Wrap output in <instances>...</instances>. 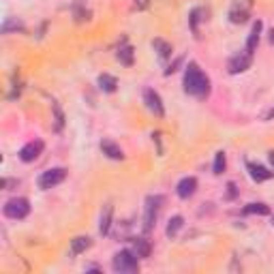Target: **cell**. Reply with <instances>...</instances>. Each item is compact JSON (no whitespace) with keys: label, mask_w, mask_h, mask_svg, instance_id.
I'll return each mask as SVG.
<instances>
[{"label":"cell","mask_w":274,"mask_h":274,"mask_svg":"<svg viewBox=\"0 0 274 274\" xmlns=\"http://www.w3.org/2000/svg\"><path fill=\"white\" fill-rule=\"evenodd\" d=\"M137 2H139V6H143V4H146V0H137Z\"/></svg>","instance_id":"cell-31"},{"label":"cell","mask_w":274,"mask_h":274,"mask_svg":"<svg viewBox=\"0 0 274 274\" xmlns=\"http://www.w3.org/2000/svg\"><path fill=\"white\" fill-rule=\"evenodd\" d=\"M251 62H253V54L244 49V51H240V54H236L233 58H229V62H227V71H229L231 75L244 73V71L251 67Z\"/></svg>","instance_id":"cell-6"},{"label":"cell","mask_w":274,"mask_h":274,"mask_svg":"<svg viewBox=\"0 0 274 274\" xmlns=\"http://www.w3.org/2000/svg\"><path fill=\"white\" fill-rule=\"evenodd\" d=\"M90 244H92V240L88 236H77L71 240V255H82V253H86L90 249Z\"/></svg>","instance_id":"cell-15"},{"label":"cell","mask_w":274,"mask_h":274,"mask_svg":"<svg viewBox=\"0 0 274 274\" xmlns=\"http://www.w3.org/2000/svg\"><path fill=\"white\" fill-rule=\"evenodd\" d=\"M163 204H165V197H163V195H148L146 197V212H143V231L146 233L152 231Z\"/></svg>","instance_id":"cell-2"},{"label":"cell","mask_w":274,"mask_h":274,"mask_svg":"<svg viewBox=\"0 0 274 274\" xmlns=\"http://www.w3.org/2000/svg\"><path fill=\"white\" fill-rule=\"evenodd\" d=\"M73 11H75L77 22H84V19H90V11H88V9H84V4H82V2H77V4L73 6Z\"/></svg>","instance_id":"cell-25"},{"label":"cell","mask_w":274,"mask_h":274,"mask_svg":"<svg viewBox=\"0 0 274 274\" xmlns=\"http://www.w3.org/2000/svg\"><path fill=\"white\" fill-rule=\"evenodd\" d=\"M270 43H272V45H274V28H272V30H270Z\"/></svg>","instance_id":"cell-30"},{"label":"cell","mask_w":274,"mask_h":274,"mask_svg":"<svg viewBox=\"0 0 274 274\" xmlns=\"http://www.w3.org/2000/svg\"><path fill=\"white\" fill-rule=\"evenodd\" d=\"M131 251L137 259H143V257H150V251H152V246L146 238H133L131 240Z\"/></svg>","instance_id":"cell-11"},{"label":"cell","mask_w":274,"mask_h":274,"mask_svg":"<svg viewBox=\"0 0 274 274\" xmlns=\"http://www.w3.org/2000/svg\"><path fill=\"white\" fill-rule=\"evenodd\" d=\"M112 214H114V208L112 206H103L101 210V217H99V233L101 236H107L109 229H112Z\"/></svg>","instance_id":"cell-12"},{"label":"cell","mask_w":274,"mask_h":274,"mask_svg":"<svg viewBox=\"0 0 274 274\" xmlns=\"http://www.w3.org/2000/svg\"><path fill=\"white\" fill-rule=\"evenodd\" d=\"M64 178H67V169L64 167H51V169H47V172H43L41 176H39L37 184H39L41 191H49V188L60 184Z\"/></svg>","instance_id":"cell-5"},{"label":"cell","mask_w":274,"mask_h":274,"mask_svg":"<svg viewBox=\"0 0 274 274\" xmlns=\"http://www.w3.org/2000/svg\"><path fill=\"white\" fill-rule=\"evenodd\" d=\"M43 148H45V146H43V141H41V139L28 141L22 150H19V159H22L24 163H32V161H37L39 156H41Z\"/></svg>","instance_id":"cell-8"},{"label":"cell","mask_w":274,"mask_h":274,"mask_svg":"<svg viewBox=\"0 0 274 274\" xmlns=\"http://www.w3.org/2000/svg\"><path fill=\"white\" fill-rule=\"evenodd\" d=\"M195 191H197V178H193V176H186L176 184V193L180 199H191Z\"/></svg>","instance_id":"cell-9"},{"label":"cell","mask_w":274,"mask_h":274,"mask_svg":"<svg viewBox=\"0 0 274 274\" xmlns=\"http://www.w3.org/2000/svg\"><path fill=\"white\" fill-rule=\"evenodd\" d=\"M152 47H154V51H156V56L161 58V60H169L172 58V45H169L167 41H163V39H154L152 41Z\"/></svg>","instance_id":"cell-17"},{"label":"cell","mask_w":274,"mask_h":274,"mask_svg":"<svg viewBox=\"0 0 274 274\" xmlns=\"http://www.w3.org/2000/svg\"><path fill=\"white\" fill-rule=\"evenodd\" d=\"M227 188H229V191H227V197L233 199V197H236V184H233V182H229V184H227Z\"/></svg>","instance_id":"cell-27"},{"label":"cell","mask_w":274,"mask_h":274,"mask_svg":"<svg viewBox=\"0 0 274 274\" xmlns=\"http://www.w3.org/2000/svg\"><path fill=\"white\" fill-rule=\"evenodd\" d=\"M225 165H227V161H225V152H217V156H214V165H212V172L221 176L225 172Z\"/></svg>","instance_id":"cell-23"},{"label":"cell","mask_w":274,"mask_h":274,"mask_svg":"<svg viewBox=\"0 0 274 274\" xmlns=\"http://www.w3.org/2000/svg\"><path fill=\"white\" fill-rule=\"evenodd\" d=\"M246 169H249V174H251V178L255 180V182H264V180H270L274 172H268L264 165H255V163H246Z\"/></svg>","instance_id":"cell-13"},{"label":"cell","mask_w":274,"mask_h":274,"mask_svg":"<svg viewBox=\"0 0 274 274\" xmlns=\"http://www.w3.org/2000/svg\"><path fill=\"white\" fill-rule=\"evenodd\" d=\"M270 118H274V107L270 109V112H268V114H266V116H264V120H270Z\"/></svg>","instance_id":"cell-28"},{"label":"cell","mask_w":274,"mask_h":274,"mask_svg":"<svg viewBox=\"0 0 274 274\" xmlns=\"http://www.w3.org/2000/svg\"><path fill=\"white\" fill-rule=\"evenodd\" d=\"M2 212H4L6 219L22 221V219H26L30 214V201L26 199V197H13V199H9L4 204Z\"/></svg>","instance_id":"cell-4"},{"label":"cell","mask_w":274,"mask_h":274,"mask_svg":"<svg viewBox=\"0 0 274 274\" xmlns=\"http://www.w3.org/2000/svg\"><path fill=\"white\" fill-rule=\"evenodd\" d=\"M116 58L120 60V64L131 67V64H133V49L129 47V45H122V47L118 49V54H116Z\"/></svg>","instance_id":"cell-20"},{"label":"cell","mask_w":274,"mask_h":274,"mask_svg":"<svg viewBox=\"0 0 274 274\" xmlns=\"http://www.w3.org/2000/svg\"><path fill=\"white\" fill-rule=\"evenodd\" d=\"M51 109H54V118H56V131H60L62 125H64V114L56 101H51Z\"/></svg>","instance_id":"cell-24"},{"label":"cell","mask_w":274,"mask_h":274,"mask_svg":"<svg viewBox=\"0 0 274 274\" xmlns=\"http://www.w3.org/2000/svg\"><path fill=\"white\" fill-rule=\"evenodd\" d=\"M272 225H274V217H272Z\"/></svg>","instance_id":"cell-32"},{"label":"cell","mask_w":274,"mask_h":274,"mask_svg":"<svg viewBox=\"0 0 274 274\" xmlns=\"http://www.w3.org/2000/svg\"><path fill=\"white\" fill-rule=\"evenodd\" d=\"M201 13H204V9H199V6H197V9H193V11H191V17H188V22H191V30H193V35H195V37L199 35V22L204 19V17H199Z\"/></svg>","instance_id":"cell-22"},{"label":"cell","mask_w":274,"mask_h":274,"mask_svg":"<svg viewBox=\"0 0 274 274\" xmlns=\"http://www.w3.org/2000/svg\"><path fill=\"white\" fill-rule=\"evenodd\" d=\"M143 103H146V107L156 116V118H163V116H165V107H163L161 94L156 92V90H152V88L143 90Z\"/></svg>","instance_id":"cell-7"},{"label":"cell","mask_w":274,"mask_h":274,"mask_svg":"<svg viewBox=\"0 0 274 274\" xmlns=\"http://www.w3.org/2000/svg\"><path fill=\"white\" fill-rule=\"evenodd\" d=\"M101 152L105 154L107 159H112V161H122V159H125L122 148L116 141H112V139H103L101 141Z\"/></svg>","instance_id":"cell-10"},{"label":"cell","mask_w":274,"mask_h":274,"mask_svg":"<svg viewBox=\"0 0 274 274\" xmlns=\"http://www.w3.org/2000/svg\"><path fill=\"white\" fill-rule=\"evenodd\" d=\"M262 28H264V24L257 19V22L253 24L251 32H249V39H246V51H251V54L257 49V43H259V35H262Z\"/></svg>","instance_id":"cell-14"},{"label":"cell","mask_w":274,"mask_h":274,"mask_svg":"<svg viewBox=\"0 0 274 274\" xmlns=\"http://www.w3.org/2000/svg\"><path fill=\"white\" fill-rule=\"evenodd\" d=\"M268 159H270V165H272V169H274V152L268 154Z\"/></svg>","instance_id":"cell-29"},{"label":"cell","mask_w":274,"mask_h":274,"mask_svg":"<svg viewBox=\"0 0 274 274\" xmlns=\"http://www.w3.org/2000/svg\"><path fill=\"white\" fill-rule=\"evenodd\" d=\"M184 92L197 99H208L210 96V77L199 69L197 62H188L184 71Z\"/></svg>","instance_id":"cell-1"},{"label":"cell","mask_w":274,"mask_h":274,"mask_svg":"<svg viewBox=\"0 0 274 274\" xmlns=\"http://www.w3.org/2000/svg\"><path fill=\"white\" fill-rule=\"evenodd\" d=\"M99 88L103 92H116V88H118V80H116L114 75L109 73H103L99 75Z\"/></svg>","instance_id":"cell-18"},{"label":"cell","mask_w":274,"mask_h":274,"mask_svg":"<svg viewBox=\"0 0 274 274\" xmlns=\"http://www.w3.org/2000/svg\"><path fill=\"white\" fill-rule=\"evenodd\" d=\"M112 268L114 272L118 274H135L139 270V262H137V257L133 255V251H120L114 255V262H112Z\"/></svg>","instance_id":"cell-3"},{"label":"cell","mask_w":274,"mask_h":274,"mask_svg":"<svg viewBox=\"0 0 274 274\" xmlns=\"http://www.w3.org/2000/svg\"><path fill=\"white\" fill-rule=\"evenodd\" d=\"M11 30H24V24L17 22V19H9V22H4L2 32H4V35H9Z\"/></svg>","instance_id":"cell-26"},{"label":"cell","mask_w":274,"mask_h":274,"mask_svg":"<svg viewBox=\"0 0 274 274\" xmlns=\"http://www.w3.org/2000/svg\"><path fill=\"white\" fill-rule=\"evenodd\" d=\"M229 19L233 24H244L246 19H249V4L240 6V2H236L231 6V11H229Z\"/></svg>","instance_id":"cell-16"},{"label":"cell","mask_w":274,"mask_h":274,"mask_svg":"<svg viewBox=\"0 0 274 274\" xmlns=\"http://www.w3.org/2000/svg\"><path fill=\"white\" fill-rule=\"evenodd\" d=\"M182 225H184V219H182L180 214H176V217H172V219H169V223H167V229H165L167 238H176V236H178V231L182 229Z\"/></svg>","instance_id":"cell-19"},{"label":"cell","mask_w":274,"mask_h":274,"mask_svg":"<svg viewBox=\"0 0 274 274\" xmlns=\"http://www.w3.org/2000/svg\"><path fill=\"white\" fill-rule=\"evenodd\" d=\"M244 214H262V217H266V214H270V208L262 204V201H257V204H249L244 208Z\"/></svg>","instance_id":"cell-21"}]
</instances>
